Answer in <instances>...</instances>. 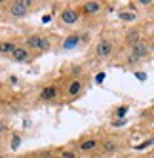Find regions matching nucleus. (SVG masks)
<instances>
[{"label":"nucleus","instance_id":"nucleus-21","mask_svg":"<svg viewBox=\"0 0 154 158\" xmlns=\"http://www.w3.org/2000/svg\"><path fill=\"white\" fill-rule=\"evenodd\" d=\"M0 158H8V154H6L4 151H0Z\"/></svg>","mask_w":154,"mask_h":158},{"label":"nucleus","instance_id":"nucleus-16","mask_svg":"<svg viewBox=\"0 0 154 158\" xmlns=\"http://www.w3.org/2000/svg\"><path fill=\"white\" fill-rule=\"evenodd\" d=\"M53 154L55 158H82L72 145H63V147H55L53 149Z\"/></svg>","mask_w":154,"mask_h":158},{"label":"nucleus","instance_id":"nucleus-20","mask_svg":"<svg viewBox=\"0 0 154 158\" xmlns=\"http://www.w3.org/2000/svg\"><path fill=\"white\" fill-rule=\"evenodd\" d=\"M145 158H154V149H152V151H148V152H147V156H145Z\"/></svg>","mask_w":154,"mask_h":158},{"label":"nucleus","instance_id":"nucleus-13","mask_svg":"<svg viewBox=\"0 0 154 158\" xmlns=\"http://www.w3.org/2000/svg\"><path fill=\"white\" fill-rule=\"evenodd\" d=\"M116 17L120 21H124V23H129V25H133L139 21L141 14H139V10L135 4H129V6H124V8H120L118 12H116Z\"/></svg>","mask_w":154,"mask_h":158},{"label":"nucleus","instance_id":"nucleus-5","mask_svg":"<svg viewBox=\"0 0 154 158\" xmlns=\"http://www.w3.org/2000/svg\"><path fill=\"white\" fill-rule=\"evenodd\" d=\"M71 145L74 147L76 152L82 158L84 156H95V154H99V147H101V135L99 133H86Z\"/></svg>","mask_w":154,"mask_h":158},{"label":"nucleus","instance_id":"nucleus-11","mask_svg":"<svg viewBox=\"0 0 154 158\" xmlns=\"http://www.w3.org/2000/svg\"><path fill=\"white\" fill-rule=\"evenodd\" d=\"M82 42H84L82 32H69L67 36L61 38L59 50H61V52H72V50H76V48H80Z\"/></svg>","mask_w":154,"mask_h":158},{"label":"nucleus","instance_id":"nucleus-7","mask_svg":"<svg viewBox=\"0 0 154 158\" xmlns=\"http://www.w3.org/2000/svg\"><path fill=\"white\" fill-rule=\"evenodd\" d=\"M124 149V137L122 135H116V133H107L101 135V147H99V154L97 156H114L120 151Z\"/></svg>","mask_w":154,"mask_h":158},{"label":"nucleus","instance_id":"nucleus-4","mask_svg":"<svg viewBox=\"0 0 154 158\" xmlns=\"http://www.w3.org/2000/svg\"><path fill=\"white\" fill-rule=\"evenodd\" d=\"M32 10H34V2L32 0H14V2H8L2 6V19L8 21H19L25 19Z\"/></svg>","mask_w":154,"mask_h":158},{"label":"nucleus","instance_id":"nucleus-14","mask_svg":"<svg viewBox=\"0 0 154 158\" xmlns=\"http://www.w3.org/2000/svg\"><path fill=\"white\" fill-rule=\"evenodd\" d=\"M38 57V55L36 53H32L27 46H25V44H21V46L14 52V55H12V57H10V59H12L14 63H21V65H27V63H30V61H34Z\"/></svg>","mask_w":154,"mask_h":158},{"label":"nucleus","instance_id":"nucleus-6","mask_svg":"<svg viewBox=\"0 0 154 158\" xmlns=\"http://www.w3.org/2000/svg\"><path fill=\"white\" fill-rule=\"evenodd\" d=\"M23 44L36 55H44L53 50V42L48 35L44 32H30V35H25L23 36Z\"/></svg>","mask_w":154,"mask_h":158},{"label":"nucleus","instance_id":"nucleus-23","mask_svg":"<svg viewBox=\"0 0 154 158\" xmlns=\"http://www.w3.org/2000/svg\"><path fill=\"white\" fill-rule=\"evenodd\" d=\"M152 35H154V32H152Z\"/></svg>","mask_w":154,"mask_h":158},{"label":"nucleus","instance_id":"nucleus-19","mask_svg":"<svg viewBox=\"0 0 154 158\" xmlns=\"http://www.w3.org/2000/svg\"><path fill=\"white\" fill-rule=\"evenodd\" d=\"M147 44H148L150 57H154V35H148V36H147Z\"/></svg>","mask_w":154,"mask_h":158},{"label":"nucleus","instance_id":"nucleus-8","mask_svg":"<svg viewBox=\"0 0 154 158\" xmlns=\"http://www.w3.org/2000/svg\"><path fill=\"white\" fill-rule=\"evenodd\" d=\"M82 14H80V10L78 6H72V4H67V6H63L59 10V14H57V23L65 29H74V27H78L82 23Z\"/></svg>","mask_w":154,"mask_h":158},{"label":"nucleus","instance_id":"nucleus-22","mask_svg":"<svg viewBox=\"0 0 154 158\" xmlns=\"http://www.w3.org/2000/svg\"><path fill=\"white\" fill-rule=\"evenodd\" d=\"M152 109H154V107H152ZM152 124H154V118H152Z\"/></svg>","mask_w":154,"mask_h":158},{"label":"nucleus","instance_id":"nucleus-17","mask_svg":"<svg viewBox=\"0 0 154 158\" xmlns=\"http://www.w3.org/2000/svg\"><path fill=\"white\" fill-rule=\"evenodd\" d=\"M25 158H55V154H53V149H42V151L29 152Z\"/></svg>","mask_w":154,"mask_h":158},{"label":"nucleus","instance_id":"nucleus-15","mask_svg":"<svg viewBox=\"0 0 154 158\" xmlns=\"http://www.w3.org/2000/svg\"><path fill=\"white\" fill-rule=\"evenodd\" d=\"M147 35L143 32V29L139 27H131L124 32V38H122V46H133V44L141 42V40H145Z\"/></svg>","mask_w":154,"mask_h":158},{"label":"nucleus","instance_id":"nucleus-12","mask_svg":"<svg viewBox=\"0 0 154 158\" xmlns=\"http://www.w3.org/2000/svg\"><path fill=\"white\" fill-rule=\"evenodd\" d=\"M23 44V38H15V36H10V38H2L0 40V57H6L10 59L14 55V52Z\"/></svg>","mask_w":154,"mask_h":158},{"label":"nucleus","instance_id":"nucleus-18","mask_svg":"<svg viewBox=\"0 0 154 158\" xmlns=\"http://www.w3.org/2000/svg\"><path fill=\"white\" fill-rule=\"evenodd\" d=\"M10 133V122L6 118H0V137H6Z\"/></svg>","mask_w":154,"mask_h":158},{"label":"nucleus","instance_id":"nucleus-3","mask_svg":"<svg viewBox=\"0 0 154 158\" xmlns=\"http://www.w3.org/2000/svg\"><path fill=\"white\" fill-rule=\"evenodd\" d=\"M120 50H122V46H120L118 38H114V36H101L91 46V59H95V61L114 59Z\"/></svg>","mask_w":154,"mask_h":158},{"label":"nucleus","instance_id":"nucleus-9","mask_svg":"<svg viewBox=\"0 0 154 158\" xmlns=\"http://www.w3.org/2000/svg\"><path fill=\"white\" fill-rule=\"evenodd\" d=\"M36 101L42 105H59L61 103V84L50 82L38 89Z\"/></svg>","mask_w":154,"mask_h":158},{"label":"nucleus","instance_id":"nucleus-1","mask_svg":"<svg viewBox=\"0 0 154 158\" xmlns=\"http://www.w3.org/2000/svg\"><path fill=\"white\" fill-rule=\"evenodd\" d=\"M90 88V76L86 73H71L61 82V103H74L78 101Z\"/></svg>","mask_w":154,"mask_h":158},{"label":"nucleus","instance_id":"nucleus-10","mask_svg":"<svg viewBox=\"0 0 154 158\" xmlns=\"http://www.w3.org/2000/svg\"><path fill=\"white\" fill-rule=\"evenodd\" d=\"M78 10H80L82 17H99V15L105 14L107 4L99 2V0H87V2H80L78 4Z\"/></svg>","mask_w":154,"mask_h":158},{"label":"nucleus","instance_id":"nucleus-2","mask_svg":"<svg viewBox=\"0 0 154 158\" xmlns=\"http://www.w3.org/2000/svg\"><path fill=\"white\" fill-rule=\"evenodd\" d=\"M116 59H118V65L128 67V69H135V67L141 65L143 61L150 59L147 38L133 44V46H122V50H120L118 55H116Z\"/></svg>","mask_w":154,"mask_h":158}]
</instances>
